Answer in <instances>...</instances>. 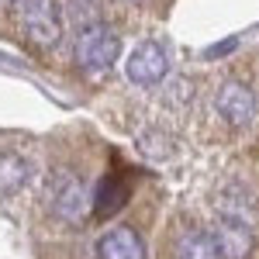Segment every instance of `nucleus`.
<instances>
[{"instance_id":"1","label":"nucleus","mask_w":259,"mask_h":259,"mask_svg":"<svg viewBox=\"0 0 259 259\" xmlns=\"http://www.w3.org/2000/svg\"><path fill=\"white\" fill-rule=\"evenodd\" d=\"M45 207L66 225H83V218L94 211V197L73 169H52L45 177Z\"/></svg>"},{"instance_id":"2","label":"nucleus","mask_w":259,"mask_h":259,"mask_svg":"<svg viewBox=\"0 0 259 259\" xmlns=\"http://www.w3.org/2000/svg\"><path fill=\"white\" fill-rule=\"evenodd\" d=\"M73 59L87 73H107V69H114V62L121 59L118 31L111 24H104V21L83 24L80 35H76V45H73Z\"/></svg>"},{"instance_id":"3","label":"nucleus","mask_w":259,"mask_h":259,"mask_svg":"<svg viewBox=\"0 0 259 259\" xmlns=\"http://www.w3.org/2000/svg\"><path fill=\"white\" fill-rule=\"evenodd\" d=\"M11 11L31 41L56 45L62 38V14L56 0H11Z\"/></svg>"},{"instance_id":"4","label":"nucleus","mask_w":259,"mask_h":259,"mask_svg":"<svg viewBox=\"0 0 259 259\" xmlns=\"http://www.w3.org/2000/svg\"><path fill=\"white\" fill-rule=\"evenodd\" d=\"M166 73H169V52L159 41H139L124 59V76L135 87H156L166 80Z\"/></svg>"},{"instance_id":"5","label":"nucleus","mask_w":259,"mask_h":259,"mask_svg":"<svg viewBox=\"0 0 259 259\" xmlns=\"http://www.w3.org/2000/svg\"><path fill=\"white\" fill-rule=\"evenodd\" d=\"M214 107L232 128H249L252 118H256V94L242 80H225L218 97H214Z\"/></svg>"},{"instance_id":"6","label":"nucleus","mask_w":259,"mask_h":259,"mask_svg":"<svg viewBox=\"0 0 259 259\" xmlns=\"http://www.w3.org/2000/svg\"><path fill=\"white\" fill-rule=\"evenodd\" d=\"M211 235L218 242L221 259H245L252 252V228H249V218L242 214H218V221L211 225Z\"/></svg>"},{"instance_id":"7","label":"nucleus","mask_w":259,"mask_h":259,"mask_svg":"<svg viewBox=\"0 0 259 259\" xmlns=\"http://www.w3.org/2000/svg\"><path fill=\"white\" fill-rule=\"evenodd\" d=\"M97 259H145V245H142L139 232L118 225L97 239Z\"/></svg>"},{"instance_id":"8","label":"nucleus","mask_w":259,"mask_h":259,"mask_svg":"<svg viewBox=\"0 0 259 259\" xmlns=\"http://www.w3.org/2000/svg\"><path fill=\"white\" fill-rule=\"evenodd\" d=\"M35 177V166L21 152H0V197H14Z\"/></svg>"},{"instance_id":"9","label":"nucleus","mask_w":259,"mask_h":259,"mask_svg":"<svg viewBox=\"0 0 259 259\" xmlns=\"http://www.w3.org/2000/svg\"><path fill=\"white\" fill-rule=\"evenodd\" d=\"M173 259H221V252H218V242H214L211 232L194 228V232H187V235L177 242Z\"/></svg>"},{"instance_id":"10","label":"nucleus","mask_w":259,"mask_h":259,"mask_svg":"<svg viewBox=\"0 0 259 259\" xmlns=\"http://www.w3.org/2000/svg\"><path fill=\"white\" fill-rule=\"evenodd\" d=\"M124 200H128V187L114 177H104L97 183V194H94V214L97 218H111V214H118L124 207Z\"/></svg>"},{"instance_id":"11","label":"nucleus","mask_w":259,"mask_h":259,"mask_svg":"<svg viewBox=\"0 0 259 259\" xmlns=\"http://www.w3.org/2000/svg\"><path fill=\"white\" fill-rule=\"evenodd\" d=\"M128 4H142V0H128Z\"/></svg>"}]
</instances>
